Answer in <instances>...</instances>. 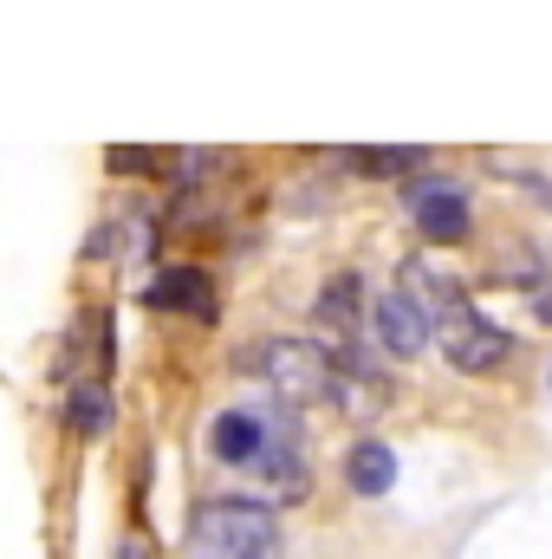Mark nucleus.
<instances>
[{
  "mask_svg": "<svg viewBox=\"0 0 552 559\" xmlns=\"http://www.w3.org/2000/svg\"><path fill=\"white\" fill-rule=\"evenodd\" d=\"M189 540L202 559H274L279 521L254 501H202L189 521Z\"/></svg>",
  "mask_w": 552,
  "mask_h": 559,
  "instance_id": "1",
  "label": "nucleus"
},
{
  "mask_svg": "<svg viewBox=\"0 0 552 559\" xmlns=\"http://www.w3.org/2000/svg\"><path fill=\"white\" fill-rule=\"evenodd\" d=\"M261 384L286 411L319 404V397H332V358L312 338H274V345H261Z\"/></svg>",
  "mask_w": 552,
  "mask_h": 559,
  "instance_id": "2",
  "label": "nucleus"
},
{
  "mask_svg": "<svg viewBox=\"0 0 552 559\" xmlns=\"http://www.w3.org/2000/svg\"><path fill=\"white\" fill-rule=\"evenodd\" d=\"M435 332H442V352H448V365H461V371H494V365L514 352V338H507L494 319H481L475 306H468V312H448V319H435Z\"/></svg>",
  "mask_w": 552,
  "mask_h": 559,
  "instance_id": "3",
  "label": "nucleus"
},
{
  "mask_svg": "<svg viewBox=\"0 0 552 559\" xmlns=\"http://www.w3.org/2000/svg\"><path fill=\"white\" fill-rule=\"evenodd\" d=\"M429 332H435V325H429V312L416 306L404 286H391V293H377V299H371V338H377L391 358H416V352L429 345Z\"/></svg>",
  "mask_w": 552,
  "mask_h": 559,
  "instance_id": "4",
  "label": "nucleus"
},
{
  "mask_svg": "<svg viewBox=\"0 0 552 559\" xmlns=\"http://www.w3.org/2000/svg\"><path fill=\"white\" fill-rule=\"evenodd\" d=\"M410 202H416V228H422L429 241H461V235L475 228V215H468V195H461L448 176H429V182H416Z\"/></svg>",
  "mask_w": 552,
  "mask_h": 559,
  "instance_id": "5",
  "label": "nucleus"
},
{
  "mask_svg": "<svg viewBox=\"0 0 552 559\" xmlns=\"http://www.w3.org/2000/svg\"><path fill=\"white\" fill-rule=\"evenodd\" d=\"M384 397H391V384L377 378V365L364 352H338V365H332V404L351 411V417H377Z\"/></svg>",
  "mask_w": 552,
  "mask_h": 559,
  "instance_id": "6",
  "label": "nucleus"
},
{
  "mask_svg": "<svg viewBox=\"0 0 552 559\" xmlns=\"http://www.w3.org/2000/svg\"><path fill=\"white\" fill-rule=\"evenodd\" d=\"M267 442H274V429L254 417V411H221L215 429H208V449H215L221 462H235V468H254V462L267 455Z\"/></svg>",
  "mask_w": 552,
  "mask_h": 559,
  "instance_id": "7",
  "label": "nucleus"
},
{
  "mask_svg": "<svg viewBox=\"0 0 552 559\" xmlns=\"http://www.w3.org/2000/svg\"><path fill=\"white\" fill-rule=\"evenodd\" d=\"M156 312H189V319H215V286L202 267H169V274L149 280V293H143Z\"/></svg>",
  "mask_w": 552,
  "mask_h": 559,
  "instance_id": "8",
  "label": "nucleus"
},
{
  "mask_svg": "<svg viewBox=\"0 0 552 559\" xmlns=\"http://www.w3.org/2000/svg\"><path fill=\"white\" fill-rule=\"evenodd\" d=\"M404 293H410L416 306L429 312V325H435V319H448V312H468L461 280H455V274H435L429 261H410V267H404Z\"/></svg>",
  "mask_w": 552,
  "mask_h": 559,
  "instance_id": "9",
  "label": "nucleus"
},
{
  "mask_svg": "<svg viewBox=\"0 0 552 559\" xmlns=\"http://www.w3.org/2000/svg\"><path fill=\"white\" fill-rule=\"evenodd\" d=\"M312 319H319L325 332H338V338H358V325H364V286H358V274H332L325 280Z\"/></svg>",
  "mask_w": 552,
  "mask_h": 559,
  "instance_id": "10",
  "label": "nucleus"
},
{
  "mask_svg": "<svg viewBox=\"0 0 552 559\" xmlns=\"http://www.w3.org/2000/svg\"><path fill=\"white\" fill-rule=\"evenodd\" d=\"M345 481H351L358 495H391V481H397L391 442H358V449L345 455Z\"/></svg>",
  "mask_w": 552,
  "mask_h": 559,
  "instance_id": "11",
  "label": "nucleus"
},
{
  "mask_svg": "<svg viewBox=\"0 0 552 559\" xmlns=\"http://www.w3.org/2000/svg\"><path fill=\"white\" fill-rule=\"evenodd\" d=\"M111 417H118V411H111V391H105V384H92V378L72 384V397H65V423H72L79 436H111Z\"/></svg>",
  "mask_w": 552,
  "mask_h": 559,
  "instance_id": "12",
  "label": "nucleus"
},
{
  "mask_svg": "<svg viewBox=\"0 0 552 559\" xmlns=\"http://www.w3.org/2000/svg\"><path fill=\"white\" fill-rule=\"evenodd\" d=\"M338 163L345 169H364V176H397V169H416L422 163V150H371V143H351V150H338Z\"/></svg>",
  "mask_w": 552,
  "mask_h": 559,
  "instance_id": "13",
  "label": "nucleus"
},
{
  "mask_svg": "<svg viewBox=\"0 0 552 559\" xmlns=\"http://www.w3.org/2000/svg\"><path fill=\"white\" fill-rule=\"evenodd\" d=\"M105 163L124 176V169H137V176H156V169H176V150H143V143H111L105 150Z\"/></svg>",
  "mask_w": 552,
  "mask_h": 559,
  "instance_id": "14",
  "label": "nucleus"
},
{
  "mask_svg": "<svg viewBox=\"0 0 552 559\" xmlns=\"http://www.w3.org/2000/svg\"><path fill=\"white\" fill-rule=\"evenodd\" d=\"M547 261H552V248H547ZM533 312H540V319H552V280L533 293Z\"/></svg>",
  "mask_w": 552,
  "mask_h": 559,
  "instance_id": "15",
  "label": "nucleus"
},
{
  "mask_svg": "<svg viewBox=\"0 0 552 559\" xmlns=\"http://www.w3.org/2000/svg\"><path fill=\"white\" fill-rule=\"evenodd\" d=\"M118 559H149V554H143L137 540H124V547H118Z\"/></svg>",
  "mask_w": 552,
  "mask_h": 559,
  "instance_id": "16",
  "label": "nucleus"
}]
</instances>
